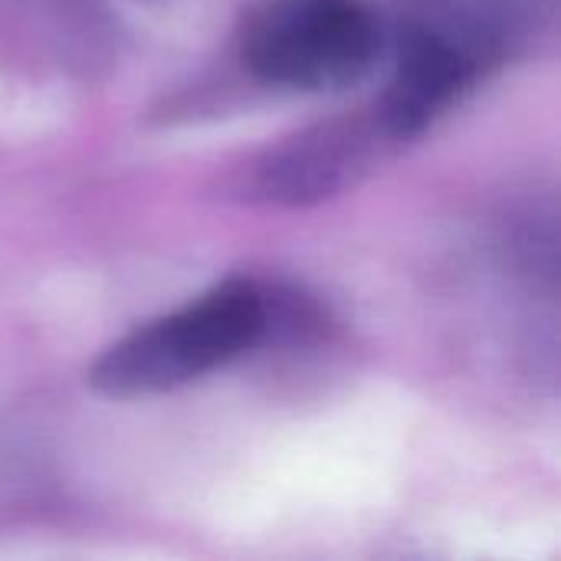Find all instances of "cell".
Masks as SVG:
<instances>
[{"label": "cell", "instance_id": "6da1fadb", "mask_svg": "<svg viewBox=\"0 0 561 561\" xmlns=\"http://www.w3.org/2000/svg\"><path fill=\"white\" fill-rule=\"evenodd\" d=\"M266 329L270 306L263 289L230 279L118 339L92 365L89 381L108 398L164 394L247 355Z\"/></svg>", "mask_w": 561, "mask_h": 561}, {"label": "cell", "instance_id": "7a4b0ae2", "mask_svg": "<svg viewBox=\"0 0 561 561\" xmlns=\"http://www.w3.org/2000/svg\"><path fill=\"white\" fill-rule=\"evenodd\" d=\"M385 49L368 0H260L240 30V59L266 85L335 92L362 82Z\"/></svg>", "mask_w": 561, "mask_h": 561}, {"label": "cell", "instance_id": "3957f363", "mask_svg": "<svg viewBox=\"0 0 561 561\" xmlns=\"http://www.w3.org/2000/svg\"><path fill=\"white\" fill-rule=\"evenodd\" d=\"M493 36L467 20H417L398 36V59L375 118L388 138H414L486 69Z\"/></svg>", "mask_w": 561, "mask_h": 561}, {"label": "cell", "instance_id": "277c9868", "mask_svg": "<svg viewBox=\"0 0 561 561\" xmlns=\"http://www.w3.org/2000/svg\"><path fill=\"white\" fill-rule=\"evenodd\" d=\"M378 138H388L378 118H371V125L352 122L319 128L276 151L260 168V187L266 197L289 204L329 197L352 181V174L368 161V151Z\"/></svg>", "mask_w": 561, "mask_h": 561}]
</instances>
